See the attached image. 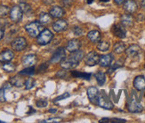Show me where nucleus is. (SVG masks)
Masks as SVG:
<instances>
[{
  "instance_id": "nucleus-30",
  "label": "nucleus",
  "mask_w": 145,
  "mask_h": 123,
  "mask_svg": "<svg viewBox=\"0 0 145 123\" xmlns=\"http://www.w3.org/2000/svg\"><path fill=\"white\" fill-rule=\"evenodd\" d=\"M97 48L100 50V51H107L109 48H110V44L109 42H106V41H102L100 42L98 45H97Z\"/></svg>"
},
{
  "instance_id": "nucleus-13",
  "label": "nucleus",
  "mask_w": 145,
  "mask_h": 123,
  "mask_svg": "<svg viewBox=\"0 0 145 123\" xmlns=\"http://www.w3.org/2000/svg\"><path fill=\"white\" fill-rule=\"evenodd\" d=\"M14 54L12 50H9V49L5 50L2 53H0V62H10L12 58H14Z\"/></svg>"
},
{
  "instance_id": "nucleus-24",
  "label": "nucleus",
  "mask_w": 145,
  "mask_h": 123,
  "mask_svg": "<svg viewBox=\"0 0 145 123\" xmlns=\"http://www.w3.org/2000/svg\"><path fill=\"white\" fill-rule=\"evenodd\" d=\"M71 75L74 78H80V79H84L86 80H90V79H91V74L86 73V72H79L73 70V72H71Z\"/></svg>"
},
{
  "instance_id": "nucleus-41",
  "label": "nucleus",
  "mask_w": 145,
  "mask_h": 123,
  "mask_svg": "<svg viewBox=\"0 0 145 123\" xmlns=\"http://www.w3.org/2000/svg\"><path fill=\"white\" fill-rule=\"evenodd\" d=\"M47 69V65L46 63H43L42 65L39 67V70H46Z\"/></svg>"
},
{
  "instance_id": "nucleus-36",
  "label": "nucleus",
  "mask_w": 145,
  "mask_h": 123,
  "mask_svg": "<svg viewBox=\"0 0 145 123\" xmlns=\"http://www.w3.org/2000/svg\"><path fill=\"white\" fill-rule=\"evenodd\" d=\"M61 120V118H51V119H48L46 120H42L40 122H42V123H57V122H60Z\"/></svg>"
},
{
  "instance_id": "nucleus-25",
  "label": "nucleus",
  "mask_w": 145,
  "mask_h": 123,
  "mask_svg": "<svg viewBox=\"0 0 145 123\" xmlns=\"http://www.w3.org/2000/svg\"><path fill=\"white\" fill-rule=\"evenodd\" d=\"M113 50L116 54H122L123 52L125 51V44L122 43V42H118L114 45V47H113Z\"/></svg>"
},
{
  "instance_id": "nucleus-33",
  "label": "nucleus",
  "mask_w": 145,
  "mask_h": 123,
  "mask_svg": "<svg viewBox=\"0 0 145 123\" xmlns=\"http://www.w3.org/2000/svg\"><path fill=\"white\" fill-rule=\"evenodd\" d=\"M25 88L26 89H30L32 88L35 85V80L32 79V78H29L28 80H25Z\"/></svg>"
},
{
  "instance_id": "nucleus-9",
  "label": "nucleus",
  "mask_w": 145,
  "mask_h": 123,
  "mask_svg": "<svg viewBox=\"0 0 145 123\" xmlns=\"http://www.w3.org/2000/svg\"><path fill=\"white\" fill-rule=\"evenodd\" d=\"M125 53L130 58H135L141 54V47L138 45H132L125 50Z\"/></svg>"
},
{
  "instance_id": "nucleus-32",
  "label": "nucleus",
  "mask_w": 145,
  "mask_h": 123,
  "mask_svg": "<svg viewBox=\"0 0 145 123\" xmlns=\"http://www.w3.org/2000/svg\"><path fill=\"white\" fill-rule=\"evenodd\" d=\"M34 67H26V69H24L23 70L19 72L20 75H32L34 74Z\"/></svg>"
},
{
  "instance_id": "nucleus-26",
  "label": "nucleus",
  "mask_w": 145,
  "mask_h": 123,
  "mask_svg": "<svg viewBox=\"0 0 145 123\" xmlns=\"http://www.w3.org/2000/svg\"><path fill=\"white\" fill-rule=\"evenodd\" d=\"M50 22H51V15L46 12H41L39 15V22L41 24H47Z\"/></svg>"
},
{
  "instance_id": "nucleus-21",
  "label": "nucleus",
  "mask_w": 145,
  "mask_h": 123,
  "mask_svg": "<svg viewBox=\"0 0 145 123\" xmlns=\"http://www.w3.org/2000/svg\"><path fill=\"white\" fill-rule=\"evenodd\" d=\"M121 23L124 27H132L134 24V19L128 14H123L121 16Z\"/></svg>"
},
{
  "instance_id": "nucleus-5",
  "label": "nucleus",
  "mask_w": 145,
  "mask_h": 123,
  "mask_svg": "<svg viewBox=\"0 0 145 123\" xmlns=\"http://www.w3.org/2000/svg\"><path fill=\"white\" fill-rule=\"evenodd\" d=\"M22 10L21 9L20 6H18V5H14V7H12L11 10H10V12H9V14H10V18H11V20L12 22H20L22 20Z\"/></svg>"
},
{
  "instance_id": "nucleus-37",
  "label": "nucleus",
  "mask_w": 145,
  "mask_h": 123,
  "mask_svg": "<svg viewBox=\"0 0 145 123\" xmlns=\"http://www.w3.org/2000/svg\"><path fill=\"white\" fill-rule=\"evenodd\" d=\"M67 97H70V94H69L68 92H65L64 94H62L61 95L58 96V97H56L54 99V102H57V101H60V100H63Z\"/></svg>"
},
{
  "instance_id": "nucleus-2",
  "label": "nucleus",
  "mask_w": 145,
  "mask_h": 123,
  "mask_svg": "<svg viewBox=\"0 0 145 123\" xmlns=\"http://www.w3.org/2000/svg\"><path fill=\"white\" fill-rule=\"evenodd\" d=\"M25 30L29 33V35L32 37H36L39 36L44 30L43 26L39 22H33L25 26Z\"/></svg>"
},
{
  "instance_id": "nucleus-44",
  "label": "nucleus",
  "mask_w": 145,
  "mask_h": 123,
  "mask_svg": "<svg viewBox=\"0 0 145 123\" xmlns=\"http://www.w3.org/2000/svg\"><path fill=\"white\" fill-rule=\"evenodd\" d=\"M142 6L145 9V0H142Z\"/></svg>"
},
{
  "instance_id": "nucleus-14",
  "label": "nucleus",
  "mask_w": 145,
  "mask_h": 123,
  "mask_svg": "<svg viewBox=\"0 0 145 123\" xmlns=\"http://www.w3.org/2000/svg\"><path fill=\"white\" fill-rule=\"evenodd\" d=\"M68 27V23L65 20H59L56 21L54 24H53V29L54 31L56 32H61L64 31Z\"/></svg>"
},
{
  "instance_id": "nucleus-34",
  "label": "nucleus",
  "mask_w": 145,
  "mask_h": 123,
  "mask_svg": "<svg viewBox=\"0 0 145 123\" xmlns=\"http://www.w3.org/2000/svg\"><path fill=\"white\" fill-rule=\"evenodd\" d=\"M20 7H21V9L22 10V12H30L31 11V7L29 6V5H28V4H26V3H21V5H20Z\"/></svg>"
},
{
  "instance_id": "nucleus-28",
  "label": "nucleus",
  "mask_w": 145,
  "mask_h": 123,
  "mask_svg": "<svg viewBox=\"0 0 145 123\" xmlns=\"http://www.w3.org/2000/svg\"><path fill=\"white\" fill-rule=\"evenodd\" d=\"M95 78L100 86H103L106 81V76L103 72H97L95 74Z\"/></svg>"
},
{
  "instance_id": "nucleus-31",
  "label": "nucleus",
  "mask_w": 145,
  "mask_h": 123,
  "mask_svg": "<svg viewBox=\"0 0 145 123\" xmlns=\"http://www.w3.org/2000/svg\"><path fill=\"white\" fill-rule=\"evenodd\" d=\"M10 12V9L6 5H0V16L5 17Z\"/></svg>"
},
{
  "instance_id": "nucleus-48",
  "label": "nucleus",
  "mask_w": 145,
  "mask_h": 123,
  "mask_svg": "<svg viewBox=\"0 0 145 123\" xmlns=\"http://www.w3.org/2000/svg\"><path fill=\"white\" fill-rule=\"evenodd\" d=\"M19 1H21V2H22V1H24V0H19Z\"/></svg>"
},
{
  "instance_id": "nucleus-47",
  "label": "nucleus",
  "mask_w": 145,
  "mask_h": 123,
  "mask_svg": "<svg viewBox=\"0 0 145 123\" xmlns=\"http://www.w3.org/2000/svg\"><path fill=\"white\" fill-rule=\"evenodd\" d=\"M100 1H102V2H109V0H100Z\"/></svg>"
},
{
  "instance_id": "nucleus-20",
  "label": "nucleus",
  "mask_w": 145,
  "mask_h": 123,
  "mask_svg": "<svg viewBox=\"0 0 145 123\" xmlns=\"http://www.w3.org/2000/svg\"><path fill=\"white\" fill-rule=\"evenodd\" d=\"M80 48V42L78 39H71V41H69L67 45V50L71 53L73 52L78 51Z\"/></svg>"
},
{
  "instance_id": "nucleus-3",
  "label": "nucleus",
  "mask_w": 145,
  "mask_h": 123,
  "mask_svg": "<svg viewBox=\"0 0 145 123\" xmlns=\"http://www.w3.org/2000/svg\"><path fill=\"white\" fill-rule=\"evenodd\" d=\"M97 103L99 106L107 110H110L113 108V103L110 102L108 95L104 93V91L99 92V95L97 96Z\"/></svg>"
},
{
  "instance_id": "nucleus-8",
  "label": "nucleus",
  "mask_w": 145,
  "mask_h": 123,
  "mask_svg": "<svg viewBox=\"0 0 145 123\" xmlns=\"http://www.w3.org/2000/svg\"><path fill=\"white\" fill-rule=\"evenodd\" d=\"M112 33L119 38H125L127 36V30H125L123 25L116 24L112 27Z\"/></svg>"
},
{
  "instance_id": "nucleus-38",
  "label": "nucleus",
  "mask_w": 145,
  "mask_h": 123,
  "mask_svg": "<svg viewBox=\"0 0 145 123\" xmlns=\"http://www.w3.org/2000/svg\"><path fill=\"white\" fill-rule=\"evenodd\" d=\"M121 66H122V63H121V64H118V62H116V63H114V65H112L111 68L109 69V72H109L110 74H111L113 72H114L115 70H117L118 68H120Z\"/></svg>"
},
{
  "instance_id": "nucleus-29",
  "label": "nucleus",
  "mask_w": 145,
  "mask_h": 123,
  "mask_svg": "<svg viewBox=\"0 0 145 123\" xmlns=\"http://www.w3.org/2000/svg\"><path fill=\"white\" fill-rule=\"evenodd\" d=\"M3 69L7 72H14V70H15L16 66L12 62H7V63H5L3 65Z\"/></svg>"
},
{
  "instance_id": "nucleus-11",
  "label": "nucleus",
  "mask_w": 145,
  "mask_h": 123,
  "mask_svg": "<svg viewBox=\"0 0 145 123\" xmlns=\"http://www.w3.org/2000/svg\"><path fill=\"white\" fill-rule=\"evenodd\" d=\"M22 64L25 67H31L37 62V57L35 55H28L23 56L22 60Z\"/></svg>"
},
{
  "instance_id": "nucleus-39",
  "label": "nucleus",
  "mask_w": 145,
  "mask_h": 123,
  "mask_svg": "<svg viewBox=\"0 0 145 123\" xmlns=\"http://www.w3.org/2000/svg\"><path fill=\"white\" fill-rule=\"evenodd\" d=\"M73 32H74V34H75V35H77V36H81L82 34H83L84 30H82L81 28H79V27H75L74 30H73Z\"/></svg>"
},
{
  "instance_id": "nucleus-6",
  "label": "nucleus",
  "mask_w": 145,
  "mask_h": 123,
  "mask_svg": "<svg viewBox=\"0 0 145 123\" xmlns=\"http://www.w3.org/2000/svg\"><path fill=\"white\" fill-rule=\"evenodd\" d=\"M85 62L86 65L88 66H94L96 65L97 63H99L100 60V56L96 53V52H90L89 54H87L86 56L85 57Z\"/></svg>"
},
{
  "instance_id": "nucleus-16",
  "label": "nucleus",
  "mask_w": 145,
  "mask_h": 123,
  "mask_svg": "<svg viewBox=\"0 0 145 123\" xmlns=\"http://www.w3.org/2000/svg\"><path fill=\"white\" fill-rule=\"evenodd\" d=\"M124 9L128 14H133V12H135L137 10V4L134 0H127L124 4Z\"/></svg>"
},
{
  "instance_id": "nucleus-7",
  "label": "nucleus",
  "mask_w": 145,
  "mask_h": 123,
  "mask_svg": "<svg viewBox=\"0 0 145 123\" xmlns=\"http://www.w3.org/2000/svg\"><path fill=\"white\" fill-rule=\"evenodd\" d=\"M27 47V40L24 37H17L12 42V47L15 51H22Z\"/></svg>"
},
{
  "instance_id": "nucleus-45",
  "label": "nucleus",
  "mask_w": 145,
  "mask_h": 123,
  "mask_svg": "<svg viewBox=\"0 0 145 123\" xmlns=\"http://www.w3.org/2000/svg\"><path fill=\"white\" fill-rule=\"evenodd\" d=\"M49 112H56V110H55V109H51V110H49Z\"/></svg>"
},
{
  "instance_id": "nucleus-18",
  "label": "nucleus",
  "mask_w": 145,
  "mask_h": 123,
  "mask_svg": "<svg viewBox=\"0 0 145 123\" xmlns=\"http://www.w3.org/2000/svg\"><path fill=\"white\" fill-rule=\"evenodd\" d=\"M127 109L130 112H142V106L141 103H137L136 101H132L128 103Z\"/></svg>"
},
{
  "instance_id": "nucleus-23",
  "label": "nucleus",
  "mask_w": 145,
  "mask_h": 123,
  "mask_svg": "<svg viewBox=\"0 0 145 123\" xmlns=\"http://www.w3.org/2000/svg\"><path fill=\"white\" fill-rule=\"evenodd\" d=\"M10 83L12 85H14L15 87H21L22 85L25 84V80L22 79L21 77H12V79L10 80Z\"/></svg>"
},
{
  "instance_id": "nucleus-15",
  "label": "nucleus",
  "mask_w": 145,
  "mask_h": 123,
  "mask_svg": "<svg viewBox=\"0 0 145 123\" xmlns=\"http://www.w3.org/2000/svg\"><path fill=\"white\" fill-rule=\"evenodd\" d=\"M49 14L54 18H61V17H62L65 14V12H64L63 9L61 7V6L55 5V6H54L53 8H51Z\"/></svg>"
},
{
  "instance_id": "nucleus-46",
  "label": "nucleus",
  "mask_w": 145,
  "mask_h": 123,
  "mask_svg": "<svg viewBox=\"0 0 145 123\" xmlns=\"http://www.w3.org/2000/svg\"><path fill=\"white\" fill-rule=\"evenodd\" d=\"M93 0H87V3L88 4H91V3H93Z\"/></svg>"
},
{
  "instance_id": "nucleus-17",
  "label": "nucleus",
  "mask_w": 145,
  "mask_h": 123,
  "mask_svg": "<svg viewBox=\"0 0 145 123\" xmlns=\"http://www.w3.org/2000/svg\"><path fill=\"white\" fill-rule=\"evenodd\" d=\"M113 61V56L112 55H105L100 57V60H99V63L100 65L102 67H108L110 66L111 62Z\"/></svg>"
},
{
  "instance_id": "nucleus-1",
  "label": "nucleus",
  "mask_w": 145,
  "mask_h": 123,
  "mask_svg": "<svg viewBox=\"0 0 145 123\" xmlns=\"http://www.w3.org/2000/svg\"><path fill=\"white\" fill-rule=\"evenodd\" d=\"M84 53L82 51H76L69 56V58H63L61 61V66L66 70L73 69L78 65L79 62L83 59Z\"/></svg>"
},
{
  "instance_id": "nucleus-22",
  "label": "nucleus",
  "mask_w": 145,
  "mask_h": 123,
  "mask_svg": "<svg viewBox=\"0 0 145 123\" xmlns=\"http://www.w3.org/2000/svg\"><path fill=\"white\" fill-rule=\"evenodd\" d=\"M87 37L92 42H99L101 39V33L98 30H91L87 33Z\"/></svg>"
},
{
  "instance_id": "nucleus-27",
  "label": "nucleus",
  "mask_w": 145,
  "mask_h": 123,
  "mask_svg": "<svg viewBox=\"0 0 145 123\" xmlns=\"http://www.w3.org/2000/svg\"><path fill=\"white\" fill-rule=\"evenodd\" d=\"M101 123L103 122H109V123H124V122H127L125 120L123 119H117V118H113V119H110V118H103L100 120Z\"/></svg>"
},
{
  "instance_id": "nucleus-43",
  "label": "nucleus",
  "mask_w": 145,
  "mask_h": 123,
  "mask_svg": "<svg viewBox=\"0 0 145 123\" xmlns=\"http://www.w3.org/2000/svg\"><path fill=\"white\" fill-rule=\"evenodd\" d=\"M114 1H115V3L117 4V5H121V4H123L125 1V0H114Z\"/></svg>"
},
{
  "instance_id": "nucleus-40",
  "label": "nucleus",
  "mask_w": 145,
  "mask_h": 123,
  "mask_svg": "<svg viewBox=\"0 0 145 123\" xmlns=\"http://www.w3.org/2000/svg\"><path fill=\"white\" fill-rule=\"evenodd\" d=\"M5 87L0 89V102H5Z\"/></svg>"
},
{
  "instance_id": "nucleus-19",
  "label": "nucleus",
  "mask_w": 145,
  "mask_h": 123,
  "mask_svg": "<svg viewBox=\"0 0 145 123\" xmlns=\"http://www.w3.org/2000/svg\"><path fill=\"white\" fill-rule=\"evenodd\" d=\"M99 95V91L98 89L95 87H91L87 89V95H88V98L92 103H97V96Z\"/></svg>"
},
{
  "instance_id": "nucleus-10",
  "label": "nucleus",
  "mask_w": 145,
  "mask_h": 123,
  "mask_svg": "<svg viewBox=\"0 0 145 123\" xmlns=\"http://www.w3.org/2000/svg\"><path fill=\"white\" fill-rule=\"evenodd\" d=\"M65 57V51L63 48H58L54 52V54L53 55L52 58H51V62L52 63H56L61 62L63 58Z\"/></svg>"
},
{
  "instance_id": "nucleus-12",
  "label": "nucleus",
  "mask_w": 145,
  "mask_h": 123,
  "mask_svg": "<svg viewBox=\"0 0 145 123\" xmlns=\"http://www.w3.org/2000/svg\"><path fill=\"white\" fill-rule=\"evenodd\" d=\"M134 87L138 91L145 89V78L143 76H137L134 80Z\"/></svg>"
},
{
  "instance_id": "nucleus-4",
  "label": "nucleus",
  "mask_w": 145,
  "mask_h": 123,
  "mask_svg": "<svg viewBox=\"0 0 145 123\" xmlns=\"http://www.w3.org/2000/svg\"><path fill=\"white\" fill-rule=\"evenodd\" d=\"M53 37H54L53 33L49 30H44L41 33L37 36V42L39 45H40V46H46V45H47L52 40Z\"/></svg>"
},
{
  "instance_id": "nucleus-35",
  "label": "nucleus",
  "mask_w": 145,
  "mask_h": 123,
  "mask_svg": "<svg viewBox=\"0 0 145 123\" xmlns=\"http://www.w3.org/2000/svg\"><path fill=\"white\" fill-rule=\"evenodd\" d=\"M36 105L37 107H46L47 105V101L46 99H39V101H37Z\"/></svg>"
},
{
  "instance_id": "nucleus-42",
  "label": "nucleus",
  "mask_w": 145,
  "mask_h": 123,
  "mask_svg": "<svg viewBox=\"0 0 145 123\" xmlns=\"http://www.w3.org/2000/svg\"><path fill=\"white\" fill-rule=\"evenodd\" d=\"M3 36H4V29L0 26V39L3 37Z\"/></svg>"
}]
</instances>
